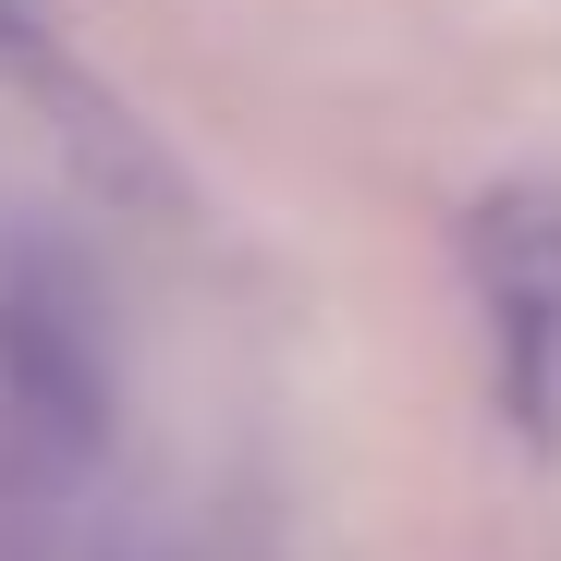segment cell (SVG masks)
<instances>
[{"instance_id":"obj_1","label":"cell","mask_w":561,"mask_h":561,"mask_svg":"<svg viewBox=\"0 0 561 561\" xmlns=\"http://www.w3.org/2000/svg\"><path fill=\"white\" fill-rule=\"evenodd\" d=\"M0 415L37 463H85L111 439V330L85 280L25 232H0Z\"/></svg>"},{"instance_id":"obj_2","label":"cell","mask_w":561,"mask_h":561,"mask_svg":"<svg viewBox=\"0 0 561 561\" xmlns=\"http://www.w3.org/2000/svg\"><path fill=\"white\" fill-rule=\"evenodd\" d=\"M49 49V0H0V61H37Z\"/></svg>"}]
</instances>
